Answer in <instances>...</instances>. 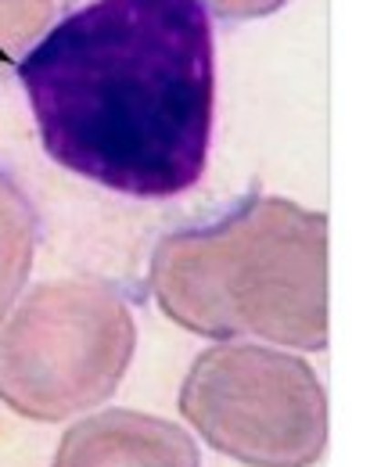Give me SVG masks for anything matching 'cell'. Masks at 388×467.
Wrapping results in <instances>:
<instances>
[{
  "label": "cell",
  "mask_w": 388,
  "mask_h": 467,
  "mask_svg": "<svg viewBox=\"0 0 388 467\" xmlns=\"http://www.w3.org/2000/svg\"><path fill=\"white\" fill-rule=\"evenodd\" d=\"M44 155L126 198L191 191L216 112L213 15L198 0H68L18 58Z\"/></svg>",
  "instance_id": "cell-1"
},
{
  "label": "cell",
  "mask_w": 388,
  "mask_h": 467,
  "mask_svg": "<svg viewBox=\"0 0 388 467\" xmlns=\"http://www.w3.org/2000/svg\"><path fill=\"white\" fill-rule=\"evenodd\" d=\"M148 288L191 335L328 349V216L252 194L213 223L163 237Z\"/></svg>",
  "instance_id": "cell-2"
},
{
  "label": "cell",
  "mask_w": 388,
  "mask_h": 467,
  "mask_svg": "<svg viewBox=\"0 0 388 467\" xmlns=\"http://www.w3.org/2000/svg\"><path fill=\"white\" fill-rule=\"evenodd\" d=\"M0 320V403L58 424L111 400L137 352V320L109 281L37 285Z\"/></svg>",
  "instance_id": "cell-3"
},
{
  "label": "cell",
  "mask_w": 388,
  "mask_h": 467,
  "mask_svg": "<svg viewBox=\"0 0 388 467\" xmlns=\"http://www.w3.org/2000/svg\"><path fill=\"white\" fill-rule=\"evenodd\" d=\"M184 420L245 467H313L328 450V392L309 359L280 346L220 342L180 385Z\"/></svg>",
  "instance_id": "cell-4"
},
{
  "label": "cell",
  "mask_w": 388,
  "mask_h": 467,
  "mask_svg": "<svg viewBox=\"0 0 388 467\" xmlns=\"http://www.w3.org/2000/svg\"><path fill=\"white\" fill-rule=\"evenodd\" d=\"M51 467H202L194 435L141 410L79 417L58 442Z\"/></svg>",
  "instance_id": "cell-5"
},
{
  "label": "cell",
  "mask_w": 388,
  "mask_h": 467,
  "mask_svg": "<svg viewBox=\"0 0 388 467\" xmlns=\"http://www.w3.org/2000/svg\"><path fill=\"white\" fill-rule=\"evenodd\" d=\"M37 209L15 176L0 170V320L11 313L29 281L37 255Z\"/></svg>",
  "instance_id": "cell-6"
},
{
  "label": "cell",
  "mask_w": 388,
  "mask_h": 467,
  "mask_svg": "<svg viewBox=\"0 0 388 467\" xmlns=\"http://www.w3.org/2000/svg\"><path fill=\"white\" fill-rule=\"evenodd\" d=\"M55 0H0V68L15 65L51 26Z\"/></svg>",
  "instance_id": "cell-7"
},
{
  "label": "cell",
  "mask_w": 388,
  "mask_h": 467,
  "mask_svg": "<svg viewBox=\"0 0 388 467\" xmlns=\"http://www.w3.org/2000/svg\"><path fill=\"white\" fill-rule=\"evenodd\" d=\"M198 4L223 22H252V18H267L280 11L288 0H198Z\"/></svg>",
  "instance_id": "cell-8"
}]
</instances>
